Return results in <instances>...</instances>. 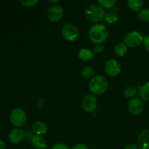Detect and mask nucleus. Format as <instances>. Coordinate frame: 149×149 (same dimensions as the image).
Listing matches in <instances>:
<instances>
[{"label":"nucleus","mask_w":149,"mask_h":149,"mask_svg":"<svg viewBox=\"0 0 149 149\" xmlns=\"http://www.w3.org/2000/svg\"><path fill=\"white\" fill-rule=\"evenodd\" d=\"M143 36L140 32L131 31L125 38V45L130 47H137L143 42Z\"/></svg>","instance_id":"39448f33"},{"label":"nucleus","mask_w":149,"mask_h":149,"mask_svg":"<svg viewBox=\"0 0 149 149\" xmlns=\"http://www.w3.org/2000/svg\"><path fill=\"white\" fill-rule=\"evenodd\" d=\"M108 83L106 79L101 75L95 76L89 83L90 91L96 95H101L106 91Z\"/></svg>","instance_id":"7ed1b4c3"},{"label":"nucleus","mask_w":149,"mask_h":149,"mask_svg":"<svg viewBox=\"0 0 149 149\" xmlns=\"http://www.w3.org/2000/svg\"><path fill=\"white\" fill-rule=\"evenodd\" d=\"M79 57L81 60L84 61H91L94 57V54L89 49H81L79 52Z\"/></svg>","instance_id":"dca6fc26"},{"label":"nucleus","mask_w":149,"mask_h":149,"mask_svg":"<svg viewBox=\"0 0 149 149\" xmlns=\"http://www.w3.org/2000/svg\"><path fill=\"white\" fill-rule=\"evenodd\" d=\"M52 149H70L67 145L63 143H56L53 146Z\"/></svg>","instance_id":"393cba45"},{"label":"nucleus","mask_w":149,"mask_h":149,"mask_svg":"<svg viewBox=\"0 0 149 149\" xmlns=\"http://www.w3.org/2000/svg\"><path fill=\"white\" fill-rule=\"evenodd\" d=\"M138 16H139V18L142 21L146 22V23H149V9L145 8L141 10L139 12Z\"/></svg>","instance_id":"412c9836"},{"label":"nucleus","mask_w":149,"mask_h":149,"mask_svg":"<svg viewBox=\"0 0 149 149\" xmlns=\"http://www.w3.org/2000/svg\"><path fill=\"white\" fill-rule=\"evenodd\" d=\"M10 122L17 127H22L26 122V114L24 110L20 108L15 109L10 113Z\"/></svg>","instance_id":"20e7f679"},{"label":"nucleus","mask_w":149,"mask_h":149,"mask_svg":"<svg viewBox=\"0 0 149 149\" xmlns=\"http://www.w3.org/2000/svg\"><path fill=\"white\" fill-rule=\"evenodd\" d=\"M105 20L109 24H113L118 20V16L114 13H109L105 15Z\"/></svg>","instance_id":"aec40b11"},{"label":"nucleus","mask_w":149,"mask_h":149,"mask_svg":"<svg viewBox=\"0 0 149 149\" xmlns=\"http://www.w3.org/2000/svg\"><path fill=\"white\" fill-rule=\"evenodd\" d=\"M62 34L66 40L75 41L78 38L79 31L75 26L70 23H66L62 27Z\"/></svg>","instance_id":"423d86ee"},{"label":"nucleus","mask_w":149,"mask_h":149,"mask_svg":"<svg viewBox=\"0 0 149 149\" xmlns=\"http://www.w3.org/2000/svg\"><path fill=\"white\" fill-rule=\"evenodd\" d=\"M98 4L105 8H111L116 4L115 0H98Z\"/></svg>","instance_id":"5701e85b"},{"label":"nucleus","mask_w":149,"mask_h":149,"mask_svg":"<svg viewBox=\"0 0 149 149\" xmlns=\"http://www.w3.org/2000/svg\"><path fill=\"white\" fill-rule=\"evenodd\" d=\"M25 138V132H23V130L20 128H15L13 129L9 135V139L13 143L17 144L23 141V138Z\"/></svg>","instance_id":"9b49d317"},{"label":"nucleus","mask_w":149,"mask_h":149,"mask_svg":"<svg viewBox=\"0 0 149 149\" xmlns=\"http://www.w3.org/2000/svg\"><path fill=\"white\" fill-rule=\"evenodd\" d=\"M0 149H5V143L1 139H0Z\"/></svg>","instance_id":"2f4dec72"},{"label":"nucleus","mask_w":149,"mask_h":149,"mask_svg":"<svg viewBox=\"0 0 149 149\" xmlns=\"http://www.w3.org/2000/svg\"><path fill=\"white\" fill-rule=\"evenodd\" d=\"M31 142L32 146L37 149H45L46 148V141L41 135H35Z\"/></svg>","instance_id":"4468645a"},{"label":"nucleus","mask_w":149,"mask_h":149,"mask_svg":"<svg viewBox=\"0 0 149 149\" xmlns=\"http://www.w3.org/2000/svg\"><path fill=\"white\" fill-rule=\"evenodd\" d=\"M125 149H139L138 147L135 145H129L126 147Z\"/></svg>","instance_id":"c756f323"},{"label":"nucleus","mask_w":149,"mask_h":149,"mask_svg":"<svg viewBox=\"0 0 149 149\" xmlns=\"http://www.w3.org/2000/svg\"><path fill=\"white\" fill-rule=\"evenodd\" d=\"M32 130L37 135H44L47 131V126L42 122H36L32 125Z\"/></svg>","instance_id":"ddd939ff"},{"label":"nucleus","mask_w":149,"mask_h":149,"mask_svg":"<svg viewBox=\"0 0 149 149\" xmlns=\"http://www.w3.org/2000/svg\"><path fill=\"white\" fill-rule=\"evenodd\" d=\"M81 74L84 78H86V79L93 78L95 76V71L93 70V68H91V67L86 66L81 70Z\"/></svg>","instance_id":"6ab92c4d"},{"label":"nucleus","mask_w":149,"mask_h":149,"mask_svg":"<svg viewBox=\"0 0 149 149\" xmlns=\"http://www.w3.org/2000/svg\"><path fill=\"white\" fill-rule=\"evenodd\" d=\"M105 71L109 77H116L121 72L120 64L116 60H109L105 64Z\"/></svg>","instance_id":"0eeeda50"},{"label":"nucleus","mask_w":149,"mask_h":149,"mask_svg":"<svg viewBox=\"0 0 149 149\" xmlns=\"http://www.w3.org/2000/svg\"><path fill=\"white\" fill-rule=\"evenodd\" d=\"M82 108L85 111H94L97 108V99L93 95H88L85 96L82 101Z\"/></svg>","instance_id":"9d476101"},{"label":"nucleus","mask_w":149,"mask_h":149,"mask_svg":"<svg viewBox=\"0 0 149 149\" xmlns=\"http://www.w3.org/2000/svg\"><path fill=\"white\" fill-rule=\"evenodd\" d=\"M143 42H144V46H145V47L146 48L147 50L149 52V35L144 37Z\"/></svg>","instance_id":"cd10ccee"},{"label":"nucleus","mask_w":149,"mask_h":149,"mask_svg":"<svg viewBox=\"0 0 149 149\" xmlns=\"http://www.w3.org/2000/svg\"><path fill=\"white\" fill-rule=\"evenodd\" d=\"M85 17H87V20L90 22H95L100 21L105 17V11L103 7L97 5V4H90L86 8L85 12Z\"/></svg>","instance_id":"f03ea898"},{"label":"nucleus","mask_w":149,"mask_h":149,"mask_svg":"<svg viewBox=\"0 0 149 149\" xmlns=\"http://www.w3.org/2000/svg\"><path fill=\"white\" fill-rule=\"evenodd\" d=\"M109 32L104 25L96 24L92 26L89 31V38L92 42L97 45L103 43L107 39Z\"/></svg>","instance_id":"f257e3e1"},{"label":"nucleus","mask_w":149,"mask_h":149,"mask_svg":"<svg viewBox=\"0 0 149 149\" xmlns=\"http://www.w3.org/2000/svg\"><path fill=\"white\" fill-rule=\"evenodd\" d=\"M104 46H103L101 45H97L95 47V52H97V53H101L103 51H104Z\"/></svg>","instance_id":"a878e982"},{"label":"nucleus","mask_w":149,"mask_h":149,"mask_svg":"<svg viewBox=\"0 0 149 149\" xmlns=\"http://www.w3.org/2000/svg\"><path fill=\"white\" fill-rule=\"evenodd\" d=\"M72 149H88V148L84 144H77Z\"/></svg>","instance_id":"c85d7f7f"},{"label":"nucleus","mask_w":149,"mask_h":149,"mask_svg":"<svg viewBox=\"0 0 149 149\" xmlns=\"http://www.w3.org/2000/svg\"><path fill=\"white\" fill-rule=\"evenodd\" d=\"M114 52L118 56H123L127 52V46L124 43L117 44L114 47Z\"/></svg>","instance_id":"a211bd4d"},{"label":"nucleus","mask_w":149,"mask_h":149,"mask_svg":"<svg viewBox=\"0 0 149 149\" xmlns=\"http://www.w3.org/2000/svg\"><path fill=\"white\" fill-rule=\"evenodd\" d=\"M144 109V103L141 99L135 97L130 100L128 103V109L133 115H139L143 112Z\"/></svg>","instance_id":"6e6552de"},{"label":"nucleus","mask_w":149,"mask_h":149,"mask_svg":"<svg viewBox=\"0 0 149 149\" xmlns=\"http://www.w3.org/2000/svg\"><path fill=\"white\" fill-rule=\"evenodd\" d=\"M138 94L141 99L149 101V83L138 87Z\"/></svg>","instance_id":"2eb2a0df"},{"label":"nucleus","mask_w":149,"mask_h":149,"mask_svg":"<svg viewBox=\"0 0 149 149\" xmlns=\"http://www.w3.org/2000/svg\"><path fill=\"white\" fill-rule=\"evenodd\" d=\"M63 10L59 5H54L49 7L47 11V17L49 20L52 23H56L59 21L63 16Z\"/></svg>","instance_id":"1a4fd4ad"},{"label":"nucleus","mask_w":149,"mask_h":149,"mask_svg":"<svg viewBox=\"0 0 149 149\" xmlns=\"http://www.w3.org/2000/svg\"><path fill=\"white\" fill-rule=\"evenodd\" d=\"M143 1L142 0H129L128 6L132 10L135 12H140L142 8Z\"/></svg>","instance_id":"f3484780"},{"label":"nucleus","mask_w":149,"mask_h":149,"mask_svg":"<svg viewBox=\"0 0 149 149\" xmlns=\"http://www.w3.org/2000/svg\"><path fill=\"white\" fill-rule=\"evenodd\" d=\"M49 2L52 3V4H55V3H59L60 1H59V0H55V1H52V0H49Z\"/></svg>","instance_id":"473e14b6"},{"label":"nucleus","mask_w":149,"mask_h":149,"mask_svg":"<svg viewBox=\"0 0 149 149\" xmlns=\"http://www.w3.org/2000/svg\"><path fill=\"white\" fill-rule=\"evenodd\" d=\"M44 103H45V100L44 98H41L39 101V109H42V106H43Z\"/></svg>","instance_id":"7c9ffc66"},{"label":"nucleus","mask_w":149,"mask_h":149,"mask_svg":"<svg viewBox=\"0 0 149 149\" xmlns=\"http://www.w3.org/2000/svg\"><path fill=\"white\" fill-rule=\"evenodd\" d=\"M138 146L141 149L149 148V130H144L140 134L138 141Z\"/></svg>","instance_id":"f8f14e48"},{"label":"nucleus","mask_w":149,"mask_h":149,"mask_svg":"<svg viewBox=\"0 0 149 149\" xmlns=\"http://www.w3.org/2000/svg\"><path fill=\"white\" fill-rule=\"evenodd\" d=\"M136 94L137 90L133 87H127L124 90V95H125V97H128V98L133 97L134 96L136 95Z\"/></svg>","instance_id":"4be33fe9"},{"label":"nucleus","mask_w":149,"mask_h":149,"mask_svg":"<svg viewBox=\"0 0 149 149\" xmlns=\"http://www.w3.org/2000/svg\"><path fill=\"white\" fill-rule=\"evenodd\" d=\"M20 2L22 5H23L24 7H32V6H34L35 4H37L38 1L37 0H25V1L21 0V1H20Z\"/></svg>","instance_id":"b1692460"},{"label":"nucleus","mask_w":149,"mask_h":149,"mask_svg":"<svg viewBox=\"0 0 149 149\" xmlns=\"http://www.w3.org/2000/svg\"><path fill=\"white\" fill-rule=\"evenodd\" d=\"M33 136H34V135L31 132H27L26 133H25V138L27 141H31Z\"/></svg>","instance_id":"bb28decb"}]
</instances>
